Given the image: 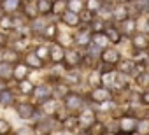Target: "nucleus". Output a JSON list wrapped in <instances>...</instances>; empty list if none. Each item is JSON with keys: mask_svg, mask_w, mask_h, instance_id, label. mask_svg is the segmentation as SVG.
<instances>
[{"mask_svg": "<svg viewBox=\"0 0 149 135\" xmlns=\"http://www.w3.org/2000/svg\"><path fill=\"white\" fill-rule=\"evenodd\" d=\"M63 109L68 111V112H79L84 105H86V98L83 93H77V91H68L65 97H63Z\"/></svg>", "mask_w": 149, "mask_h": 135, "instance_id": "obj_1", "label": "nucleus"}, {"mask_svg": "<svg viewBox=\"0 0 149 135\" xmlns=\"http://www.w3.org/2000/svg\"><path fill=\"white\" fill-rule=\"evenodd\" d=\"M112 97H114L112 90L107 88V86H104V84L91 88V90L88 91V95H86V98H88V102H90L91 105H98V104H102V102H105V100H109V98H112Z\"/></svg>", "mask_w": 149, "mask_h": 135, "instance_id": "obj_2", "label": "nucleus"}, {"mask_svg": "<svg viewBox=\"0 0 149 135\" xmlns=\"http://www.w3.org/2000/svg\"><path fill=\"white\" fill-rule=\"evenodd\" d=\"M139 118L133 114H125L118 119L119 123V135H133L135 132H139Z\"/></svg>", "mask_w": 149, "mask_h": 135, "instance_id": "obj_3", "label": "nucleus"}, {"mask_svg": "<svg viewBox=\"0 0 149 135\" xmlns=\"http://www.w3.org/2000/svg\"><path fill=\"white\" fill-rule=\"evenodd\" d=\"M97 109L95 107H91V105H84L79 112H77V118H79V126H81V130L83 132H86L98 118H97Z\"/></svg>", "mask_w": 149, "mask_h": 135, "instance_id": "obj_4", "label": "nucleus"}, {"mask_svg": "<svg viewBox=\"0 0 149 135\" xmlns=\"http://www.w3.org/2000/svg\"><path fill=\"white\" fill-rule=\"evenodd\" d=\"M81 61H83V53H81L79 49H74V47H67V49H65L63 65H65L67 70L81 69Z\"/></svg>", "mask_w": 149, "mask_h": 135, "instance_id": "obj_5", "label": "nucleus"}, {"mask_svg": "<svg viewBox=\"0 0 149 135\" xmlns=\"http://www.w3.org/2000/svg\"><path fill=\"white\" fill-rule=\"evenodd\" d=\"M16 114L18 118H21L23 121H32L39 111V105L37 104H32V102H16Z\"/></svg>", "mask_w": 149, "mask_h": 135, "instance_id": "obj_6", "label": "nucleus"}, {"mask_svg": "<svg viewBox=\"0 0 149 135\" xmlns=\"http://www.w3.org/2000/svg\"><path fill=\"white\" fill-rule=\"evenodd\" d=\"M91 28H90V25H81L79 28H77V32H76V35H74V46H77V47H81V49H86L88 46H90V42H91Z\"/></svg>", "mask_w": 149, "mask_h": 135, "instance_id": "obj_7", "label": "nucleus"}, {"mask_svg": "<svg viewBox=\"0 0 149 135\" xmlns=\"http://www.w3.org/2000/svg\"><path fill=\"white\" fill-rule=\"evenodd\" d=\"M32 98H33V104H37V105H40L42 102H46V100L53 98V84H49V83L37 84V86H35V90H33Z\"/></svg>", "mask_w": 149, "mask_h": 135, "instance_id": "obj_8", "label": "nucleus"}, {"mask_svg": "<svg viewBox=\"0 0 149 135\" xmlns=\"http://www.w3.org/2000/svg\"><path fill=\"white\" fill-rule=\"evenodd\" d=\"M0 60H2V61H7V63H11V65H18V63L23 61V53L18 51V49L13 47V46H7V47H4V49H0Z\"/></svg>", "mask_w": 149, "mask_h": 135, "instance_id": "obj_9", "label": "nucleus"}, {"mask_svg": "<svg viewBox=\"0 0 149 135\" xmlns=\"http://www.w3.org/2000/svg\"><path fill=\"white\" fill-rule=\"evenodd\" d=\"M23 63H25L26 67H30L32 70H40V69H44V63H46V61L40 60L33 49H28L26 53H23Z\"/></svg>", "mask_w": 149, "mask_h": 135, "instance_id": "obj_10", "label": "nucleus"}, {"mask_svg": "<svg viewBox=\"0 0 149 135\" xmlns=\"http://www.w3.org/2000/svg\"><path fill=\"white\" fill-rule=\"evenodd\" d=\"M121 51L116 47H104L100 53V61L102 63H109V65H118L121 60Z\"/></svg>", "mask_w": 149, "mask_h": 135, "instance_id": "obj_11", "label": "nucleus"}, {"mask_svg": "<svg viewBox=\"0 0 149 135\" xmlns=\"http://www.w3.org/2000/svg\"><path fill=\"white\" fill-rule=\"evenodd\" d=\"M130 44H132V49L147 51V47H149V35L146 32H135L130 37Z\"/></svg>", "mask_w": 149, "mask_h": 135, "instance_id": "obj_12", "label": "nucleus"}, {"mask_svg": "<svg viewBox=\"0 0 149 135\" xmlns=\"http://www.w3.org/2000/svg\"><path fill=\"white\" fill-rule=\"evenodd\" d=\"M60 21L68 28H79L83 25L81 18H79V13H74L70 9H67V11H63V14H60Z\"/></svg>", "mask_w": 149, "mask_h": 135, "instance_id": "obj_13", "label": "nucleus"}, {"mask_svg": "<svg viewBox=\"0 0 149 135\" xmlns=\"http://www.w3.org/2000/svg\"><path fill=\"white\" fill-rule=\"evenodd\" d=\"M105 35H107V39H109V42H111L112 46L121 44L123 39H125V35H123L119 25H116V23H112V21L107 25V28H105Z\"/></svg>", "mask_w": 149, "mask_h": 135, "instance_id": "obj_14", "label": "nucleus"}, {"mask_svg": "<svg viewBox=\"0 0 149 135\" xmlns=\"http://www.w3.org/2000/svg\"><path fill=\"white\" fill-rule=\"evenodd\" d=\"M128 18H132V11H130L125 4H119V6L112 7V16H111L112 23L121 25V23H123V21H126Z\"/></svg>", "mask_w": 149, "mask_h": 135, "instance_id": "obj_15", "label": "nucleus"}, {"mask_svg": "<svg viewBox=\"0 0 149 135\" xmlns=\"http://www.w3.org/2000/svg\"><path fill=\"white\" fill-rule=\"evenodd\" d=\"M65 49L60 42H49V61L51 63H63L65 58Z\"/></svg>", "mask_w": 149, "mask_h": 135, "instance_id": "obj_16", "label": "nucleus"}, {"mask_svg": "<svg viewBox=\"0 0 149 135\" xmlns=\"http://www.w3.org/2000/svg\"><path fill=\"white\" fill-rule=\"evenodd\" d=\"M116 69H118V72H121V74L135 76V74H137V63L133 61L132 56H130V58H121L119 63L116 65Z\"/></svg>", "mask_w": 149, "mask_h": 135, "instance_id": "obj_17", "label": "nucleus"}, {"mask_svg": "<svg viewBox=\"0 0 149 135\" xmlns=\"http://www.w3.org/2000/svg\"><path fill=\"white\" fill-rule=\"evenodd\" d=\"M60 125H61V128L65 132H76V130H79L81 126H79L77 112H68L67 116H63V119L60 121Z\"/></svg>", "mask_w": 149, "mask_h": 135, "instance_id": "obj_18", "label": "nucleus"}, {"mask_svg": "<svg viewBox=\"0 0 149 135\" xmlns=\"http://www.w3.org/2000/svg\"><path fill=\"white\" fill-rule=\"evenodd\" d=\"M39 107H40V111H42V114H44V116H53V118L61 111L60 102H58V98H54V97H53V98H49V100H46V102H42Z\"/></svg>", "mask_w": 149, "mask_h": 135, "instance_id": "obj_19", "label": "nucleus"}, {"mask_svg": "<svg viewBox=\"0 0 149 135\" xmlns=\"http://www.w3.org/2000/svg\"><path fill=\"white\" fill-rule=\"evenodd\" d=\"M58 33H60L58 23H49V21H47L44 32L40 33V39H42V42H54V40L58 39Z\"/></svg>", "mask_w": 149, "mask_h": 135, "instance_id": "obj_20", "label": "nucleus"}, {"mask_svg": "<svg viewBox=\"0 0 149 135\" xmlns=\"http://www.w3.org/2000/svg\"><path fill=\"white\" fill-rule=\"evenodd\" d=\"M35 86H37V84H33V81H32L30 77L21 79V81H16V93H21L23 97H32Z\"/></svg>", "mask_w": 149, "mask_h": 135, "instance_id": "obj_21", "label": "nucleus"}, {"mask_svg": "<svg viewBox=\"0 0 149 135\" xmlns=\"http://www.w3.org/2000/svg\"><path fill=\"white\" fill-rule=\"evenodd\" d=\"M0 7L4 9L6 14H16L23 9V0H2Z\"/></svg>", "mask_w": 149, "mask_h": 135, "instance_id": "obj_22", "label": "nucleus"}, {"mask_svg": "<svg viewBox=\"0 0 149 135\" xmlns=\"http://www.w3.org/2000/svg\"><path fill=\"white\" fill-rule=\"evenodd\" d=\"M119 28H121L123 35L130 39V37L139 30V23H137V19H135V18H128L126 21H123V23L119 25Z\"/></svg>", "mask_w": 149, "mask_h": 135, "instance_id": "obj_23", "label": "nucleus"}, {"mask_svg": "<svg viewBox=\"0 0 149 135\" xmlns=\"http://www.w3.org/2000/svg\"><path fill=\"white\" fill-rule=\"evenodd\" d=\"M63 81L68 84V86H79L83 83V74L77 70V69H72V70H67L65 76H63Z\"/></svg>", "mask_w": 149, "mask_h": 135, "instance_id": "obj_24", "label": "nucleus"}, {"mask_svg": "<svg viewBox=\"0 0 149 135\" xmlns=\"http://www.w3.org/2000/svg\"><path fill=\"white\" fill-rule=\"evenodd\" d=\"M16 102H18L16 95H14V91L11 88L0 91V105L2 107H13V105H16Z\"/></svg>", "mask_w": 149, "mask_h": 135, "instance_id": "obj_25", "label": "nucleus"}, {"mask_svg": "<svg viewBox=\"0 0 149 135\" xmlns=\"http://www.w3.org/2000/svg\"><path fill=\"white\" fill-rule=\"evenodd\" d=\"M21 13H23V16L28 19V21H33V19H37L40 14H39V9H37V6H35V2H23V9H21Z\"/></svg>", "mask_w": 149, "mask_h": 135, "instance_id": "obj_26", "label": "nucleus"}, {"mask_svg": "<svg viewBox=\"0 0 149 135\" xmlns=\"http://www.w3.org/2000/svg\"><path fill=\"white\" fill-rule=\"evenodd\" d=\"M133 83H135V86H139L140 90L149 88V70H147V69H146V70H139V72L133 76Z\"/></svg>", "mask_w": 149, "mask_h": 135, "instance_id": "obj_27", "label": "nucleus"}, {"mask_svg": "<svg viewBox=\"0 0 149 135\" xmlns=\"http://www.w3.org/2000/svg\"><path fill=\"white\" fill-rule=\"evenodd\" d=\"M70 91V86L65 83V81H58L53 84V97L58 98V100H63V97Z\"/></svg>", "mask_w": 149, "mask_h": 135, "instance_id": "obj_28", "label": "nucleus"}, {"mask_svg": "<svg viewBox=\"0 0 149 135\" xmlns=\"http://www.w3.org/2000/svg\"><path fill=\"white\" fill-rule=\"evenodd\" d=\"M35 6L39 9L40 16L47 18V16L53 14V2H51V0H35Z\"/></svg>", "mask_w": 149, "mask_h": 135, "instance_id": "obj_29", "label": "nucleus"}, {"mask_svg": "<svg viewBox=\"0 0 149 135\" xmlns=\"http://www.w3.org/2000/svg\"><path fill=\"white\" fill-rule=\"evenodd\" d=\"M30 67H26L23 61L21 63H18V65H14V81H21V79H26L28 76H30Z\"/></svg>", "mask_w": 149, "mask_h": 135, "instance_id": "obj_30", "label": "nucleus"}, {"mask_svg": "<svg viewBox=\"0 0 149 135\" xmlns=\"http://www.w3.org/2000/svg\"><path fill=\"white\" fill-rule=\"evenodd\" d=\"M0 30H4L7 33H13L16 32V26H14V19H13V14H4L0 18Z\"/></svg>", "mask_w": 149, "mask_h": 135, "instance_id": "obj_31", "label": "nucleus"}, {"mask_svg": "<svg viewBox=\"0 0 149 135\" xmlns=\"http://www.w3.org/2000/svg\"><path fill=\"white\" fill-rule=\"evenodd\" d=\"M0 77L6 79V81L13 79V77H14V65H11V63H7V61H2V60H0Z\"/></svg>", "mask_w": 149, "mask_h": 135, "instance_id": "obj_32", "label": "nucleus"}, {"mask_svg": "<svg viewBox=\"0 0 149 135\" xmlns=\"http://www.w3.org/2000/svg\"><path fill=\"white\" fill-rule=\"evenodd\" d=\"M105 132H107V123H104V121H100V119H97V121L86 130L88 135H104Z\"/></svg>", "mask_w": 149, "mask_h": 135, "instance_id": "obj_33", "label": "nucleus"}, {"mask_svg": "<svg viewBox=\"0 0 149 135\" xmlns=\"http://www.w3.org/2000/svg\"><path fill=\"white\" fill-rule=\"evenodd\" d=\"M109 23H111V21H105L104 18H100V16L97 14L95 19L90 23V28H91V32H105V28H107Z\"/></svg>", "mask_w": 149, "mask_h": 135, "instance_id": "obj_34", "label": "nucleus"}, {"mask_svg": "<svg viewBox=\"0 0 149 135\" xmlns=\"http://www.w3.org/2000/svg\"><path fill=\"white\" fill-rule=\"evenodd\" d=\"M91 42H95V44L100 46L102 49L111 44L109 39H107V35H105V32H93V33H91Z\"/></svg>", "mask_w": 149, "mask_h": 135, "instance_id": "obj_35", "label": "nucleus"}, {"mask_svg": "<svg viewBox=\"0 0 149 135\" xmlns=\"http://www.w3.org/2000/svg\"><path fill=\"white\" fill-rule=\"evenodd\" d=\"M33 51L37 53V56H39L40 60H44V61H47V60H49V46H47L46 42H40L39 46H35V47H33Z\"/></svg>", "mask_w": 149, "mask_h": 135, "instance_id": "obj_36", "label": "nucleus"}, {"mask_svg": "<svg viewBox=\"0 0 149 135\" xmlns=\"http://www.w3.org/2000/svg\"><path fill=\"white\" fill-rule=\"evenodd\" d=\"M84 7H86V9H90L91 13L98 14V13L102 11V7H104V0H86Z\"/></svg>", "mask_w": 149, "mask_h": 135, "instance_id": "obj_37", "label": "nucleus"}, {"mask_svg": "<svg viewBox=\"0 0 149 135\" xmlns=\"http://www.w3.org/2000/svg\"><path fill=\"white\" fill-rule=\"evenodd\" d=\"M95 16H97V14H95V13H91V11H90V9H86V7H84L81 13H79L81 23H84V25H90V23L95 19Z\"/></svg>", "mask_w": 149, "mask_h": 135, "instance_id": "obj_38", "label": "nucleus"}, {"mask_svg": "<svg viewBox=\"0 0 149 135\" xmlns=\"http://www.w3.org/2000/svg\"><path fill=\"white\" fill-rule=\"evenodd\" d=\"M63 11H67V0H54L53 2V14L60 16V14H63Z\"/></svg>", "mask_w": 149, "mask_h": 135, "instance_id": "obj_39", "label": "nucleus"}, {"mask_svg": "<svg viewBox=\"0 0 149 135\" xmlns=\"http://www.w3.org/2000/svg\"><path fill=\"white\" fill-rule=\"evenodd\" d=\"M67 9H70L74 13H81L84 9V4L81 0H67Z\"/></svg>", "mask_w": 149, "mask_h": 135, "instance_id": "obj_40", "label": "nucleus"}, {"mask_svg": "<svg viewBox=\"0 0 149 135\" xmlns=\"http://www.w3.org/2000/svg\"><path fill=\"white\" fill-rule=\"evenodd\" d=\"M16 135H35L33 125H25V126L18 128V130H16Z\"/></svg>", "mask_w": 149, "mask_h": 135, "instance_id": "obj_41", "label": "nucleus"}, {"mask_svg": "<svg viewBox=\"0 0 149 135\" xmlns=\"http://www.w3.org/2000/svg\"><path fill=\"white\" fill-rule=\"evenodd\" d=\"M139 102H140V105L149 107V88H146L139 93Z\"/></svg>", "mask_w": 149, "mask_h": 135, "instance_id": "obj_42", "label": "nucleus"}, {"mask_svg": "<svg viewBox=\"0 0 149 135\" xmlns=\"http://www.w3.org/2000/svg\"><path fill=\"white\" fill-rule=\"evenodd\" d=\"M11 133V123L4 118H0V135H9Z\"/></svg>", "mask_w": 149, "mask_h": 135, "instance_id": "obj_43", "label": "nucleus"}, {"mask_svg": "<svg viewBox=\"0 0 149 135\" xmlns=\"http://www.w3.org/2000/svg\"><path fill=\"white\" fill-rule=\"evenodd\" d=\"M9 40H11L9 33L2 30V32H0V49H4V47H7V46H9Z\"/></svg>", "mask_w": 149, "mask_h": 135, "instance_id": "obj_44", "label": "nucleus"}, {"mask_svg": "<svg viewBox=\"0 0 149 135\" xmlns=\"http://www.w3.org/2000/svg\"><path fill=\"white\" fill-rule=\"evenodd\" d=\"M7 88H9V81H6V79L0 77V91H4V90H7Z\"/></svg>", "mask_w": 149, "mask_h": 135, "instance_id": "obj_45", "label": "nucleus"}, {"mask_svg": "<svg viewBox=\"0 0 149 135\" xmlns=\"http://www.w3.org/2000/svg\"><path fill=\"white\" fill-rule=\"evenodd\" d=\"M116 2H118V4H128L130 0H116Z\"/></svg>", "mask_w": 149, "mask_h": 135, "instance_id": "obj_46", "label": "nucleus"}, {"mask_svg": "<svg viewBox=\"0 0 149 135\" xmlns=\"http://www.w3.org/2000/svg\"><path fill=\"white\" fill-rule=\"evenodd\" d=\"M133 135H147V133H140V132H135Z\"/></svg>", "mask_w": 149, "mask_h": 135, "instance_id": "obj_47", "label": "nucleus"}, {"mask_svg": "<svg viewBox=\"0 0 149 135\" xmlns=\"http://www.w3.org/2000/svg\"><path fill=\"white\" fill-rule=\"evenodd\" d=\"M23 2H25V4H26V2H35V0H23Z\"/></svg>", "mask_w": 149, "mask_h": 135, "instance_id": "obj_48", "label": "nucleus"}, {"mask_svg": "<svg viewBox=\"0 0 149 135\" xmlns=\"http://www.w3.org/2000/svg\"><path fill=\"white\" fill-rule=\"evenodd\" d=\"M104 135H114V133H111V132H105V133H104Z\"/></svg>", "mask_w": 149, "mask_h": 135, "instance_id": "obj_49", "label": "nucleus"}, {"mask_svg": "<svg viewBox=\"0 0 149 135\" xmlns=\"http://www.w3.org/2000/svg\"><path fill=\"white\" fill-rule=\"evenodd\" d=\"M147 54H149V47H147Z\"/></svg>", "mask_w": 149, "mask_h": 135, "instance_id": "obj_50", "label": "nucleus"}, {"mask_svg": "<svg viewBox=\"0 0 149 135\" xmlns=\"http://www.w3.org/2000/svg\"><path fill=\"white\" fill-rule=\"evenodd\" d=\"M51 2H54V0H51Z\"/></svg>", "mask_w": 149, "mask_h": 135, "instance_id": "obj_51", "label": "nucleus"}, {"mask_svg": "<svg viewBox=\"0 0 149 135\" xmlns=\"http://www.w3.org/2000/svg\"><path fill=\"white\" fill-rule=\"evenodd\" d=\"M0 2H2V0H0Z\"/></svg>", "mask_w": 149, "mask_h": 135, "instance_id": "obj_52", "label": "nucleus"}, {"mask_svg": "<svg viewBox=\"0 0 149 135\" xmlns=\"http://www.w3.org/2000/svg\"><path fill=\"white\" fill-rule=\"evenodd\" d=\"M147 135H149V133H147Z\"/></svg>", "mask_w": 149, "mask_h": 135, "instance_id": "obj_53", "label": "nucleus"}]
</instances>
